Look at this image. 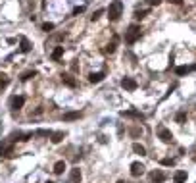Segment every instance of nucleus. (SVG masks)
<instances>
[{"instance_id":"obj_15","label":"nucleus","mask_w":196,"mask_h":183,"mask_svg":"<svg viewBox=\"0 0 196 183\" xmlns=\"http://www.w3.org/2000/svg\"><path fill=\"white\" fill-rule=\"evenodd\" d=\"M50 137H52V143H54V145H58V143H62V141H64L65 133H62V131H56V133H52Z\"/></svg>"},{"instance_id":"obj_34","label":"nucleus","mask_w":196,"mask_h":183,"mask_svg":"<svg viewBox=\"0 0 196 183\" xmlns=\"http://www.w3.org/2000/svg\"><path fill=\"white\" fill-rule=\"evenodd\" d=\"M46 183H52V181H46Z\"/></svg>"},{"instance_id":"obj_26","label":"nucleus","mask_w":196,"mask_h":183,"mask_svg":"<svg viewBox=\"0 0 196 183\" xmlns=\"http://www.w3.org/2000/svg\"><path fill=\"white\" fill-rule=\"evenodd\" d=\"M35 75H37L35 72H25V73L21 75V81H27V79H31V77H35Z\"/></svg>"},{"instance_id":"obj_3","label":"nucleus","mask_w":196,"mask_h":183,"mask_svg":"<svg viewBox=\"0 0 196 183\" xmlns=\"http://www.w3.org/2000/svg\"><path fill=\"white\" fill-rule=\"evenodd\" d=\"M158 137L161 139V143H165V145H169L173 141V133L165 127V125H158Z\"/></svg>"},{"instance_id":"obj_21","label":"nucleus","mask_w":196,"mask_h":183,"mask_svg":"<svg viewBox=\"0 0 196 183\" xmlns=\"http://www.w3.org/2000/svg\"><path fill=\"white\" fill-rule=\"evenodd\" d=\"M133 151H135L136 154H141V156H144V154H146V148H144L141 143H135V145H133Z\"/></svg>"},{"instance_id":"obj_18","label":"nucleus","mask_w":196,"mask_h":183,"mask_svg":"<svg viewBox=\"0 0 196 183\" xmlns=\"http://www.w3.org/2000/svg\"><path fill=\"white\" fill-rule=\"evenodd\" d=\"M173 181H175V183H184V181H187V171H177L175 177H173Z\"/></svg>"},{"instance_id":"obj_8","label":"nucleus","mask_w":196,"mask_h":183,"mask_svg":"<svg viewBox=\"0 0 196 183\" xmlns=\"http://www.w3.org/2000/svg\"><path fill=\"white\" fill-rule=\"evenodd\" d=\"M79 181H81V170L73 168L71 174H69V183H79Z\"/></svg>"},{"instance_id":"obj_6","label":"nucleus","mask_w":196,"mask_h":183,"mask_svg":"<svg viewBox=\"0 0 196 183\" xmlns=\"http://www.w3.org/2000/svg\"><path fill=\"white\" fill-rule=\"evenodd\" d=\"M0 156H14V148L12 145H0Z\"/></svg>"},{"instance_id":"obj_17","label":"nucleus","mask_w":196,"mask_h":183,"mask_svg":"<svg viewBox=\"0 0 196 183\" xmlns=\"http://www.w3.org/2000/svg\"><path fill=\"white\" fill-rule=\"evenodd\" d=\"M102 79H104V73H102V72H98V73H90L88 81H90V83H100Z\"/></svg>"},{"instance_id":"obj_9","label":"nucleus","mask_w":196,"mask_h":183,"mask_svg":"<svg viewBox=\"0 0 196 183\" xmlns=\"http://www.w3.org/2000/svg\"><path fill=\"white\" fill-rule=\"evenodd\" d=\"M150 179L156 181V183H161V181H165V174L164 171H152V174H150Z\"/></svg>"},{"instance_id":"obj_20","label":"nucleus","mask_w":196,"mask_h":183,"mask_svg":"<svg viewBox=\"0 0 196 183\" xmlns=\"http://www.w3.org/2000/svg\"><path fill=\"white\" fill-rule=\"evenodd\" d=\"M19 42H21V52H29V50H31V42H29L25 37H21Z\"/></svg>"},{"instance_id":"obj_12","label":"nucleus","mask_w":196,"mask_h":183,"mask_svg":"<svg viewBox=\"0 0 196 183\" xmlns=\"http://www.w3.org/2000/svg\"><path fill=\"white\" fill-rule=\"evenodd\" d=\"M64 170H65V162H64V160H58V162L54 164V174L62 176V174H64Z\"/></svg>"},{"instance_id":"obj_4","label":"nucleus","mask_w":196,"mask_h":183,"mask_svg":"<svg viewBox=\"0 0 196 183\" xmlns=\"http://www.w3.org/2000/svg\"><path fill=\"white\" fill-rule=\"evenodd\" d=\"M121 87H123L125 91H136L138 83L135 81V79H131V77H123V79H121Z\"/></svg>"},{"instance_id":"obj_10","label":"nucleus","mask_w":196,"mask_h":183,"mask_svg":"<svg viewBox=\"0 0 196 183\" xmlns=\"http://www.w3.org/2000/svg\"><path fill=\"white\" fill-rule=\"evenodd\" d=\"M83 114L81 112H67V114H64V121H73V120H79Z\"/></svg>"},{"instance_id":"obj_32","label":"nucleus","mask_w":196,"mask_h":183,"mask_svg":"<svg viewBox=\"0 0 196 183\" xmlns=\"http://www.w3.org/2000/svg\"><path fill=\"white\" fill-rule=\"evenodd\" d=\"M167 2H171V4H177V6H179V4H183V0H167Z\"/></svg>"},{"instance_id":"obj_28","label":"nucleus","mask_w":196,"mask_h":183,"mask_svg":"<svg viewBox=\"0 0 196 183\" xmlns=\"http://www.w3.org/2000/svg\"><path fill=\"white\" fill-rule=\"evenodd\" d=\"M102 14H104V10H96V12L90 16V19H92V21H96V19H98V17H100Z\"/></svg>"},{"instance_id":"obj_13","label":"nucleus","mask_w":196,"mask_h":183,"mask_svg":"<svg viewBox=\"0 0 196 183\" xmlns=\"http://www.w3.org/2000/svg\"><path fill=\"white\" fill-rule=\"evenodd\" d=\"M121 116H131V118H136V120H144V116L136 110H127V112H121Z\"/></svg>"},{"instance_id":"obj_31","label":"nucleus","mask_w":196,"mask_h":183,"mask_svg":"<svg viewBox=\"0 0 196 183\" xmlns=\"http://www.w3.org/2000/svg\"><path fill=\"white\" fill-rule=\"evenodd\" d=\"M146 2H148L150 6H158V4L161 2V0H146Z\"/></svg>"},{"instance_id":"obj_7","label":"nucleus","mask_w":196,"mask_h":183,"mask_svg":"<svg viewBox=\"0 0 196 183\" xmlns=\"http://www.w3.org/2000/svg\"><path fill=\"white\" fill-rule=\"evenodd\" d=\"M23 104H25V96H14L12 98V108L14 110H19Z\"/></svg>"},{"instance_id":"obj_29","label":"nucleus","mask_w":196,"mask_h":183,"mask_svg":"<svg viewBox=\"0 0 196 183\" xmlns=\"http://www.w3.org/2000/svg\"><path fill=\"white\" fill-rule=\"evenodd\" d=\"M42 29H44L46 33H48V31H52V29H54V23H44V25H42Z\"/></svg>"},{"instance_id":"obj_24","label":"nucleus","mask_w":196,"mask_h":183,"mask_svg":"<svg viewBox=\"0 0 196 183\" xmlns=\"http://www.w3.org/2000/svg\"><path fill=\"white\" fill-rule=\"evenodd\" d=\"M160 164H161V166H173V164H175V160H171V158H161Z\"/></svg>"},{"instance_id":"obj_23","label":"nucleus","mask_w":196,"mask_h":183,"mask_svg":"<svg viewBox=\"0 0 196 183\" xmlns=\"http://www.w3.org/2000/svg\"><path fill=\"white\" fill-rule=\"evenodd\" d=\"M8 83H10L8 75H0V91H2V89H6V87H8Z\"/></svg>"},{"instance_id":"obj_5","label":"nucleus","mask_w":196,"mask_h":183,"mask_svg":"<svg viewBox=\"0 0 196 183\" xmlns=\"http://www.w3.org/2000/svg\"><path fill=\"white\" fill-rule=\"evenodd\" d=\"M144 170H146V168H144L141 162H133V164H131V174H133L135 177L142 176V174H144Z\"/></svg>"},{"instance_id":"obj_19","label":"nucleus","mask_w":196,"mask_h":183,"mask_svg":"<svg viewBox=\"0 0 196 183\" xmlns=\"http://www.w3.org/2000/svg\"><path fill=\"white\" fill-rule=\"evenodd\" d=\"M117 41H119V39H117V35H115V37L112 39V42H110V44H108V47H106V52H108V54L115 52V47H117Z\"/></svg>"},{"instance_id":"obj_16","label":"nucleus","mask_w":196,"mask_h":183,"mask_svg":"<svg viewBox=\"0 0 196 183\" xmlns=\"http://www.w3.org/2000/svg\"><path fill=\"white\" fill-rule=\"evenodd\" d=\"M62 56H64V47H56L52 50V60H60Z\"/></svg>"},{"instance_id":"obj_2","label":"nucleus","mask_w":196,"mask_h":183,"mask_svg":"<svg viewBox=\"0 0 196 183\" xmlns=\"http://www.w3.org/2000/svg\"><path fill=\"white\" fill-rule=\"evenodd\" d=\"M138 39H141V27H138V25H131L129 29H127V33H125V41L129 44H133Z\"/></svg>"},{"instance_id":"obj_25","label":"nucleus","mask_w":196,"mask_h":183,"mask_svg":"<svg viewBox=\"0 0 196 183\" xmlns=\"http://www.w3.org/2000/svg\"><path fill=\"white\" fill-rule=\"evenodd\" d=\"M146 14H148V10H136V12H135V17H136V19H142Z\"/></svg>"},{"instance_id":"obj_27","label":"nucleus","mask_w":196,"mask_h":183,"mask_svg":"<svg viewBox=\"0 0 196 183\" xmlns=\"http://www.w3.org/2000/svg\"><path fill=\"white\" fill-rule=\"evenodd\" d=\"M35 135H41V137H50L52 133H50V131H46V129H39V131H35Z\"/></svg>"},{"instance_id":"obj_30","label":"nucleus","mask_w":196,"mask_h":183,"mask_svg":"<svg viewBox=\"0 0 196 183\" xmlns=\"http://www.w3.org/2000/svg\"><path fill=\"white\" fill-rule=\"evenodd\" d=\"M141 133H142V129H138V127L131 129V135H133V137H138V135H141Z\"/></svg>"},{"instance_id":"obj_33","label":"nucleus","mask_w":196,"mask_h":183,"mask_svg":"<svg viewBox=\"0 0 196 183\" xmlns=\"http://www.w3.org/2000/svg\"><path fill=\"white\" fill-rule=\"evenodd\" d=\"M117 183H125V181H117Z\"/></svg>"},{"instance_id":"obj_11","label":"nucleus","mask_w":196,"mask_h":183,"mask_svg":"<svg viewBox=\"0 0 196 183\" xmlns=\"http://www.w3.org/2000/svg\"><path fill=\"white\" fill-rule=\"evenodd\" d=\"M194 70H196V66H190V67H189V66H179L177 70H175V73H177V75H184V73L194 72Z\"/></svg>"},{"instance_id":"obj_14","label":"nucleus","mask_w":196,"mask_h":183,"mask_svg":"<svg viewBox=\"0 0 196 183\" xmlns=\"http://www.w3.org/2000/svg\"><path fill=\"white\" fill-rule=\"evenodd\" d=\"M62 81H64L67 87H75V85H77V81H75V79H73L71 75H67V73H64V75H62Z\"/></svg>"},{"instance_id":"obj_22","label":"nucleus","mask_w":196,"mask_h":183,"mask_svg":"<svg viewBox=\"0 0 196 183\" xmlns=\"http://www.w3.org/2000/svg\"><path fill=\"white\" fill-rule=\"evenodd\" d=\"M175 121L177 123H184V121H187V112H179L175 116Z\"/></svg>"},{"instance_id":"obj_1","label":"nucleus","mask_w":196,"mask_h":183,"mask_svg":"<svg viewBox=\"0 0 196 183\" xmlns=\"http://www.w3.org/2000/svg\"><path fill=\"white\" fill-rule=\"evenodd\" d=\"M121 14H123V2H121V0H113V2L110 4V8H108L110 21H117L121 17Z\"/></svg>"}]
</instances>
